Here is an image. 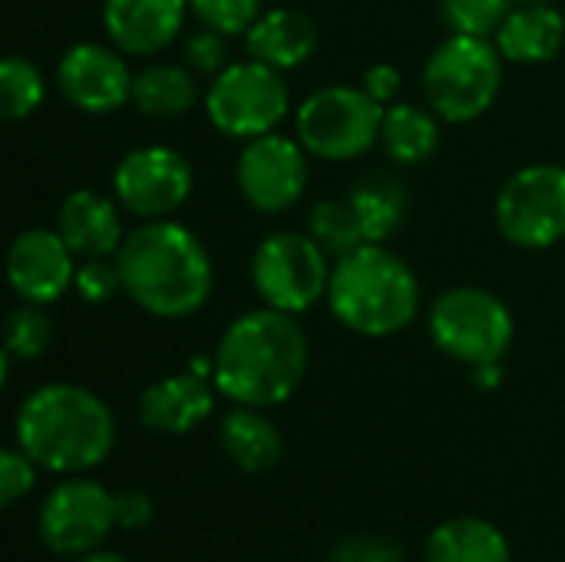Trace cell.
I'll use <instances>...</instances> for the list:
<instances>
[{
	"mask_svg": "<svg viewBox=\"0 0 565 562\" xmlns=\"http://www.w3.org/2000/svg\"><path fill=\"white\" fill-rule=\"evenodd\" d=\"M215 391L245 407H278L291 401L308 374V335L298 315L255 308L238 315L215 344Z\"/></svg>",
	"mask_w": 565,
	"mask_h": 562,
	"instance_id": "6da1fadb",
	"label": "cell"
},
{
	"mask_svg": "<svg viewBox=\"0 0 565 562\" xmlns=\"http://www.w3.org/2000/svg\"><path fill=\"white\" fill-rule=\"evenodd\" d=\"M116 265L126 298L162 321L195 315L215 288L212 255L202 238L172 219L139 222L126 232Z\"/></svg>",
	"mask_w": 565,
	"mask_h": 562,
	"instance_id": "7a4b0ae2",
	"label": "cell"
},
{
	"mask_svg": "<svg viewBox=\"0 0 565 562\" xmlns=\"http://www.w3.org/2000/svg\"><path fill=\"white\" fill-rule=\"evenodd\" d=\"M13 441L40 470L79 477L113 454L116 417L89 388L66 381L40 384L17 407Z\"/></svg>",
	"mask_w": 565,
	"mask_h": 562,
	"instance_id": "3957f363",
	"label": "cell"
},
{
	"mask_svg": "<svg viewBox=\"0 0 565 562\" xmlns=\"http://www.w3.org/2000/svg\"><path fill=\"white\" fill-rule=\"evenodd\" d=\"M328 308L334 321L361 338H391L420 315V282L387 245L364 242L334 258Z\"/></svg>",
	"mask_w": 565,
	"mask_h": 562,
	"instance_id": "277c9868",
	"label": "cell"
},
{
	"mask_svg": "<svg viewBox=\"0 0 565 562\" xmlns=\"http://www.w3.org/2000/svg\"><path fill=\"white\" fill-rule=\"evenodd\" d=\"M503 53L487 36L450 33L424 66L427 106L444 123L480 119L503 89Z\"/></svg>",
	"mask_w": 565,
	"mask_h": 562,
	"instance_id": "5b68a950",
	"label": "cell"
},
{
	"mask_svg": "<svg viewBox=\"0 0 565 562\" xmlns=\"http://www.w3.org/2000/svg\"><path fill=\"white\" fill-rule=\"evenodd\" d=\"M384 106L364 86H324L295 109V136L321 162L367 156L381 142Z\"/></svg>",
	"mask_w": 565,
	"mask_h": 562,
	"instance_id": "8992f818",
	"label": "cell"
},
{
	"mask_svg": "<svg viewBox=\"0 0 565 562\" xmlns=\"http://www.w3.org/2000/svg\"><path fill=\"white\" fill-rule=\"evenodd\" d=\"M427 331L447 358L477 368L507 358L516 325L503 298L477 285H457L434 298Z\"/></svg>",
	"mask_w": 565,
	"mask_h": 562,
	"instance_id": "52a82bcc",
	"label": "cell"
},
{
	"mask_svg": "<svg viewBox=\"0 0 565 562\" xmlns=\"http://www.w3.org/2000/svg\"><path fill=\"white\" fill-rule=\"evenodd\" d=\"M288 109H291V93L281 70L258 63L252 56L228 63L218 76H212L205 93L209 123L222 136L238 142L275 132L288 116Z\"/></svg>",
	"mask_w": 565,
	"mask_h": 562,
	"instance_id": "ba28073f",
	"label": "cell"
},
{
	"mask_svg": "<svg viewBox=\"0 0 565 562\" xmlns=\"http://www.w3.org/2000/svg\"><path fill=\"white\" fill-rule=\"evenodd\" d=\"M331 268V255L308 232H271L252 255V285L268 308L305 315L328 298Z\"/></svg>",
	"mask_w": 565,
	"mask_h": 562,
	"instance_id": "9c48e42d",
	"label": "cell"
},
{
	"mask_svg": "<svg viewBox=\"0 0 565 562\" xmlns=\"http://www.w3.org/2000/svg\"><path fill=\"white\" fill-rule=\"evenodd\" d=\"M497 229L516 248L543 252L565 238V166L536 162L513 172L497 195Z\"/></svg>",
	"mask_w": 565,
	"mask_h": 562,
	"instance_id": "30bf717a",
	"label": "cell"
},
{
	"mask_svg": "<svg viewBox=\"0 0 565 562\" xmlns=\"http://www.w3.org/2000/svg\"><path fill=\"white\" fill-rule=\"evenodd\" d=\"M116 530V494L89 477H66L53 487L36 513V533L56 556H86Z\"/></svg>",
	"mask_w": 565,
	"mask_h": 562,
	"instance_id": "8fae6325",
	"label": "cell"
},
{
	"mask_svg": "<svg viewBox=\"0 0 565 562\" xmlns=\"http://www.w3.org/2000/svg\"><path fill=\"white\" fill-rule=\"evenodd\" d=\"M195 185L192 162L172 146H139L113 169V192L122 212L139 222L169 219L179 212Z\"/></svg>",
	"mask_w": 565,
	"mask_h": 562,
	"instance_id": "7c38bea8",
	"label": "cell"
},
{
	"mask_svg": "<svg viewBox=\"0 0 565 562\" xmlns=\"http://www.w3.org/2000/svg\"><path fill=\"white\" fill-rule=\"evenodd\" d=\"M235 185L242 199L262 215H281L295 209L308 189V149L298 136L265 132L248 139L235 162Z\"/></svg>",
	"mask_w": 565,
	"mask_h": 562,
	"instance_id": "4fadbf2b",
	"label": "cell"
},
{
	"mask_svg": "<svg viewBox=\"0 0 565 562\" xmlns=\"http://www.w3.org/2000/svg\"><path fill=\"white\" fill-rule=\"evenodd\" d=\"M136 73L126 63V53L113 43H73L56 63V89L60 96L89 116H106L132 103Z\"/></svg>",
	"mask_w": 565,
	"mask_h": 562,
	"instance_id": "5bb4252c",
	"label": "cell"
},
{
	"mask_svg": "<svg viewBox=\"0 0 565 562\" xmlns=\"http://www.w3.org/2000/svg\"><path fill=\"white\" fill-rule=\"evenodd\" d=\"M76 278V255L56 229H23L7 248V282L26 305L60 301Z\"/></svg>",
	"mask_w": 565,
	"mask_h": 562,
	"instance_id": "9a60e30c",
	"label": "cell"
},
{
	"mask_svg": "<svg viewBox=\"0 0 565 562\" xmlns=\"http://www.w3.org/2000/svg\"><path fill=\"white\" fill-rule=\"evenodd\" d=\"M215 384L209 378L192 374L189 368L179 374H166L152 381L139 394V424L149 434L182 437L202 427L215 411Z\"/></svg>",
	"mask_w": 565,
	"mask_h": 562,
	"instance_id": "2e32d148",
	"label": "cell"
},
{
	"mask_svg": "<svg viewBox=\"0 0 565 562\" xmlns=\"http://www.w3.org/2000/svg\"><path fill=\"white\" fill-rule=\"evenodd\" d=\"M189 0H103V26L126 56L162 53L185 26Z\"/></svg>",
	"mask_w": 565,
	"mask_h": 562,
	"instance_id": "e0dca14e",
	"label": "cell"
},
{
	"mask_svg": "<svg viewBox=\"0 0 565 562\" xmlns=\"http://www.w3.org/2000/svg\"><path fill=\"white\" fill-rule=\"evenodd\" d=\"M119 202L96 189H73L56 212V232L73 248L76 258H116L126 229Z\"/></svg>",
	"mask_w": 565,
	"mask_h": 562,
	"instance_id": "ac0fdd59",
	"label": "cell"
},
{
	"mask_svg": "<svg viewBox=\"0 0 565 562\" xmlns=\"http://www.w3.org/2000/svg\"><path fill=\"white\" fill-rule=\"evenodd\" d=\"M245 50L252 60L275 70H298L318 50V26L308 13L291 7L262 10V17L245 33Z\"/></svg>",
	"mask_w": 565,
	"mask_h": 562,
	"instance_id": "d6986e66",
	"label": "cell"
},
{
	"mask_svg": "<svg viewBox=\"0 0 565 562\" xmlns=\"http://www.w3.org/2000/svg\"><path fill=\"white\" fill-rule=\"evenodd\" d=\"M507 63H550L565 43V17L550 3H516L493 36Z\"/></svg>",
	"mask_w": 565,
	"mask_h": 562,
	"instance_id": "ffe728a7",
	"label": "cell"
},
{
	"mask_svg": "<svg viewBox=\"0 0 565 562\" xmlns=\"http://www.w3.org/2000/svg\"><path fill=\"white\" fill-rule=\"evenodd\" d=\"M218 441H222L225 457L242 474H268L271 467H278L285 454L281 431L265 414V407L235 404L218 424Z\"/></svg>",
	"mask_w": 565,
	"mask_h": 562,
	"instance_id": "44dd1931",
	"label": "cell"
},
{
	"mask_svg": "<svg viewBox=\"0 0 565 562\" xmlns=\"http://www.w3.org/2000/svg\"><path fill=\"white\" fill-rule=\"evenodd\" d=\"M424 562H513L507 533L480 517H454L434 527Z\"/></svg>",
	"mask_w": 565,
	"mask_h": 562,
	"instance_id": "7402d4cb",
	"label": "cell"
},
{
	"mask_svg": "<svg viewBox=\"0 0 565 562\" xmlns=\"http://www.w3.org/2000/svg\"><path fill=\"white\" fill-rule=\"evenodd\" d=\"M195 103L199 83L185 63H152L132 79V106L149 119H179Z\"/></svg>",
	"mask_w": 565,
	"mask_h": 562,
	"instance_id": "603a6c76",
	"label": "cell"
},
{
	"mask_svg": "<svg viewBox=\"0 0 565 562\" xmlns=\"http://www.w3.org/2000/svg\"><path fill=\"white\" fill-rule=\"evenodd\" d=\"M440 116L427 106L414 103H391L384 106V123H381V146L384 152L401 162V166H417L427 162L437 146H440Z\"/></svg>",
	"mask_w": 565,
	"mask_h": 562,
	"instance_id": "cb8c5ba5",
	"label": "cell"
},
{
	"mask_svg": "<svg viewBox=\"0 0 565 562\" xmlns=\"http://www.w3.org/2000/svg\"><path fill=\"white\" fill-rule=\"evenodd\" d=\"M348 202L354 205L358 212V222L364 229V238L367 242H377L384 245L404 222L407 215V195H404V185L387 179V176H371V179H361Z\"/></svg>",
	"mask_w": 565,
	"mask_h": 562,
	"instance_id": "d4e9b609",
	"label": "cell"
},
{
	"mask_svg": "<svg viewBox=\"0 0 565 562\" xmlns=\"http://www.w3.org/2000/svg\"><path fill=\"white\" fill-rule=\"evenodd\" d=\"M46 99V83L40 66L30 56L10 53L0 63V113L10 123L33 116Z\"/></svg>",
	"mask_w": 565,
	"mask_h": 562,
	"instance_id": "484cf974",
	"label": "cell"
},
{
	"mask_svg": "<svg viewBox=\"0 0 565 562\" xmlns=\"http://www.w3.org/2000/svg\"><path fill=\"white\" fill-rule=\"evenodd\" d=\"M308 235L331 255V258H341L354 248H361L367 238H364V229L358 222V212L348 199H324L318 205H311L308 212Z\"/></svg>",
	"mask_w": 565,
	"mask_h": 562,
	"instance_id": "4316f807",
	"label": "cell"
},
{
	"mask_svg": "<svg viewBox=\"0 0 565 562\" xmlns=\"http://www.w3.org/2000/svg\"><path fill=\"white\" fill-rule=\"evenodd\" d=\"M53 341V321L43 311V305H20L7 315L3 325V351L13 361H36L46 354Z\"/></svg>",
	"mask_w": 565,
	"mask_h": 562,
	"instance_id": "83f0119b",
	"label": "cell"
},
{
	"mask_svg": "<svg viewBox=\"0 0 565 562\" xmlns=\"http://www.w3.org/2000/svg\"><path fill=\"white\" fill-rule=\"evenodd\" d=\"M513 10V0H444V20L454 33L467 36H497L507 13Z\"/></svg>",
	"mask_w": 565,
	"mask_h": 562,
	"instance_id": "f1b7e54d",
	"label": "cell"
},
{
	"mask_svg": "<svg viewBox=\"0 0 565 562\" xmlns=\"http://www.w3.org/2000/svg\"><path fill=\"white\" fill-rule=\"evenodd\" d=\"M262 3L265 0H189V10L209 30H218L225 36H245L248 26L262 17Z\"/></svg>",
	"mask_w": 565,
	"mask_h": 562,
	"instance_id": "f546056e",
	"label": "cell"
},
{
	"mask_svg": "<svg viewBox=\"0 0 565 562\" xmlns=\"http://www.w3.org/2000/svg\"><path fill=\"white\" fill-rule=\"evenodd\" d=\"M73 291L86 305H106L116 295H126L116 258H83V265H76Z\"/></svg>",
	"mask_w": 565,
	"mask_h": 562,
	"instance_id": "4dcf8cb0",
	"label": "cell"
},
{
	"mask_svg": "<svg viewBox=\"0 0 565 562\" xmlns=\"http://www.w3.org/2000/svg\"><path fill=\"white\" fill-rule=\"evenodd\" d=\"M228 36L218 30L202 26L199 33H192L185 40V66L195 76H218L228 66Z\"/></svg>",
	"mask_w": 565,
	"mask_h": 562,
	"instance_id": "1f68e13d",
	"label": "cell"
},
{
	"mask_svg": "<svg viewBox=\"0 0 565 562\" xmlns=\"http://www.w3.org/2000/svg\"><path fill=\"white\" fill-rule=\"evenodd\" d=\"M36 484V464L26 450H20L17 444L13 447H3L0 454V507H13L20 503Z\"/></svg>",
	"mask_w": 565,
	"mask_h": 562,
	"instance_id": "d6a6232c",
	"label": "cell"
},
{
	"mask_svg": "<svg viewBox=\"0 0 565 562\" xmlns=\"http://www.w3.org/2000/svg\"><path fill=\"white\" fill-rule=\"evenodd\" d=\"M328 562H404V550L394 540L358 533V537L341 540L331 550V560Z\"/></svg>",
	"mask_w": 565,
	"mask_h": 562,
	"instance_id": "836d02e7",
	"label": "cell"
},
{
	"mask_svg": "<svg viewBox=\"0 0 565 562\" xmlns=\"http://www.w3.org/2000/svg\"><path fill=\"white\" fill-rule=\"evenodd\" d=\"M152 517H156V503L149 494H142V490L116 494V527L119 530L139 533V530L152 527Z\"/></svg>",
	"mask_w": 565,
	"mask_h": 562,
	"instance_id": "e575fe53",
	"label": "cell"
},
{
	"mask_svg": "<svg viewBox=\"0 0 565 562\" xmlns=\"http://www.w3.org/2000/svg\"><path fill=\"white\" fill-rule=\"evenodd\" d=\"M361 86H364L381 106H391V103L397 99L401 86H404V76H401V70H397L394 63H374V66L364 70Z\"/></svg>",
	"mask_w": 565,
	"mask_h": 562,
	"instance_id": "d590c367",
	"label": "cell"
},
{
	"mask_svg": "<svg viewBox=\"0 0 565 562\" xmlns=\"http://www.w3.org/2000/svg\"><path fill=\"white\" fill-rule=\"evenodd\" d=\"M470 378L480 391H497L503 384V361L477 364V368H470Z\"/></svg>",
	"mask_w": 565,
	"mask_h": 562,
	"instance_id": "8d00e7d4",
	"label": "cell"
},
{
	"mask_svg": "<svg viewBox=\"0 0 565 562\" xmlns=\"http://www.w3.org/2000/svg\"><path fill=\"white\" fill-rule=\"evenodd\" d=\"M76 562H129V560H126V556H119V553H109V550H93V553L79 556Z\"/></svg>",
	"mask_w": 565,
	"mask_h": 562,
	"instance_id": "74e56055",
	"label": "cell"
},
{
	"mask_svg": "<svg viewBox=\"0 0 565 562\" xmlns=\"http://www.w3.org/2000/svg\"><path fill=\"white\" fill-rule=\"evenodd\" d=\"M516 3H550V0H513V7H516Z\"/></svg>",
	"mask_w": 565,
	"mask_h": 562,
	"instance_id": "f35d334b",
	"label": "cell"
}]
</instances>
